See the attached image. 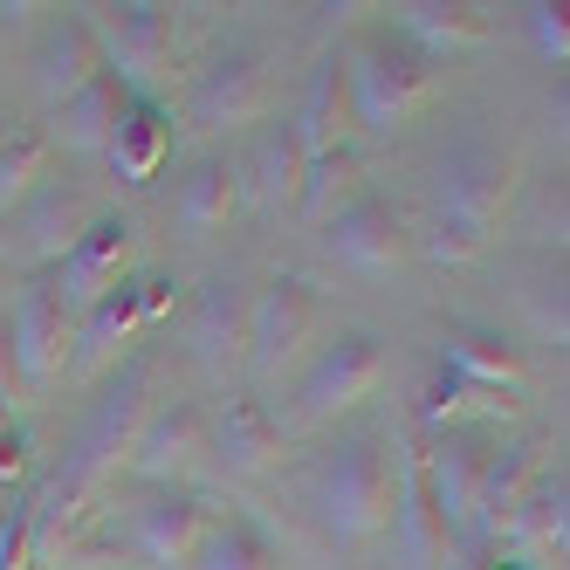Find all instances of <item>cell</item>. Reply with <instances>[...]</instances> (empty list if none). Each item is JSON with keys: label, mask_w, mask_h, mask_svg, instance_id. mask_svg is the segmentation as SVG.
<instances>
[{"label": "cell", "mask_w": 570, "mask_h": 570, "mask_svg": "<svg viewBox=\"0 0 570 570\" xmlns=\"http://www.w3.org/2000/svg\"><path fill=\"white\" fill-rule=\"evenodd\" d=\"M509 199H515V158L502 145H488V138L446 145L440 166H433V234H426V255L446 262V268L474 262L488 240H495Z\"/></svg>", "instance_id": "1"}, {"label": "cell", "mask_w": 570, "mask_h": 570, "mask_svg": "<svg viewBox=\"0 0 570 570\" xmlns=\"http://www.w3.org/2000/svg\"><path fill=\"white\" fill-rule=\"evenodd\" d=\"M316 515L337 543H364L392 529V495H399V446L392 433H344L316 468Z\"/></svg>", "instance_id": "2"}, {"label": "cell", "mask_w": 570, "mask_h": 570, "mask_svg": "<svg viewBox=\"0 0 570 570\" xmlns=\"http://www.w3.org/2000/svg\"><path fill=\"white\" fill-rule=\"evenodd\" d=\"M145 413H151V357H125V372L97 392L83 426L69 433V454H62L56 481H69V488H83L90 502H104V488L117 481V468L131 461V440H138Z\"/></svg>", "instance_id": "3"}, {"label": "cell", "mask_w": 570, "mask_h": 570, "mask_svg": "<svg viewBox=\"0 0 570 570\" xmlns=\"http://www.w3.org/2000/svg\"><path fill=\"white\" fill-rule=\"evenodd\" d=\"M344 97H351V117L372 138L399 131L405 117H413L426 97H433V62L405 42L399 28H379V35H364V42L351 49L344 62Z\"/></svg>", "instance_id": "4"}, {"label": "cell", "mask_w": 570, "mask_h": 570, "mask_svg": "<svg viewBox=\"0 0 570 570\" xmlns=\"http://www.w3.org/2000/svg\"><path fill=\"white\" fill-rule=\"evenodd\" d=\"M385 385V344L372 337V331H337L331 344H323L316 357H309V372H303V385H296V413L303 420H344V413H357L364 399H372Z\"/></svg>", "instance_id": "5"}, {"label": "cell", "mask_w": 570, "mask_h": 570, "mask_svg": "<svg viewBox=\"0 0 570 570\" xmlns=\"http://www.w3.org/2000/svg\"><path fill=\"white\" fill-rule=\"evenodd\" d=\"M316 323H323V296L309 289L303 275H275L268 289H255V316H248V372L268 385L282 379L289 364L303 357V344L316 337Z\"/></svg>", "instance_id": "6"}, {"label": "cell", "mask_w": 570, "mask_h": 570, "mask_svg": "<svg viewBox=\"0 0 570 570\" xmlns=\"http://www.w3.org/2000/svg\"><path fill=\"white\" fill-rule=\"evenodd\" d=\"M83 21H90L97 49H104V69H110V76H125L131 90H138V83H151V76L173 62L179 28H173V8H158V0H125V8H90Z\"/></svg>", "instance_id": "7"}, {"label": "cell", "mask_w": 570, "mask_h": 570, "mask_svg": "<svg viewBox=\"0 0 570 570\" xmlns=\"http://www.w3.org/2000/svg\"><path fill=\"white\" fill-rule=\"evenodd\" d=\"M268 97H275V83H268L262 49H220L193 76L186 110H193L199 131H240V125H255V117H268Z\"/></svg>", "instance_id": "8"}, {"label": "cell", "mask_w": 570, "mask_h": 570, "mask_svg": "<svg viewBox=\"0 0 570 570\" xmlns=\"http://www.w3.org/2000/svg\"><path fill=\"white\" fill-rule=\"evenodd\" d=\"M131 262H138V227L125 214H97L83 227V240L56 262V296L69 316H83L97 296H110L117 282H131Z\"/></svg>", "instance_id": "9"}, {"label": "cell", "mask_w": 570, "mask_h": 570, "mask_svg": "<svg viewBox=\"0 0 570 570\" xmlns=\"http://www.w3.org/2000/svg\"><path fill=\"white\" fill-rule=\"evenodd\" d=\"M69 331H76V316L56 296V275H35L14 303V316H8V351H14V372L28 392L56 385L62 357H69Z\"/></svg>", "instance_id": "10"}, {"label": "cell", "mask_w": 570, "mask_h": 570, "mask_svg": "<svg viewBox=\"0 0 570 570\" xmlns=\"http://www.w3.org/2000/svg\"><path fill=\"white\" fill-rule=\"evenodd\" d=\"M207 461V413H199L193 399H151V413L131 440V474L145 488H173L179 474H193Z\"/></svg>", "instance_id": "11"}, {"label": "cell", "mask_w": 570, "mask_h": 570, "mask_svg": "<svg viewBox=\"0 0 570 570\" xmlns=\"http://www.w3.org/2000/svg\"><path fill=\"white\" fill-rule=\"evenodd\" d=\"M207 529H214V515L199 509V495H186V488H151V495L131 509V522H125V543L151 570H193Z\"/></svg>", "instance_id": "12"}, {"label": "cell", "mask_w": 570, "mask_h": 570, "mask_svg": "<svg viewBox=\"0 0 570 570\" xmlns=\"http://www.w3.org/2000/svg\"><path fill=\"white\" fill-rule=\"evenodd\" d=\"M323 227H331V255L344 268H357V275H385V268L405 262V248H413L405 214L392 207V199H379V193H357L351 207H337Z\"/></svg>", "instance_id": "13"}, {"label": "cell", "mask_w": 570, "mask_h": 570, "mask_svg": "<svg viewBox=\"0 0 570 570\" xmlns=\"http://www.w3.org/2000/svg\"><path fill=\"white\" fill-rule=\"evenodd\" d=\"M248 316H255V289L240 275H214L193 303V351L214 379H227L248 357Z\"/></svg>", "instance_id": "14"}, {"label": "cell", "mask_w": 570, "mask_h": 570, "mask_svg": "<svg viewBox=\"0 0 570 570\" xmlns=\"http://www.w3.org/2000/svg\"><path fill=\"white\" fill-rule=\"evenodd\" d=\"M104 158H110V173L125 186H151L158 166L173 158V110L158 97H145V90H131L125 110H117V125H110V138H104Z\"/></svg>", "instance_id": "15"}, {"label": "cell", "mask_w": 570, "mask_h": 570, "mask_svg": "<svg viewBox=\"0 0 570 570\" xmlns=\"http://www.w3.org/2000/svg\"><path fill=\"white\" fill-rule=\"evenodd\" d=\"M543 454H550V440H502V446H488L481 468H474V537H495V529L515 515V502L529 495V481L543 474Z\"/></svg>", "instance_id": "16"}, {"label": "cell", "mask_w": 570, "mask_h": 570, "mask_svg": "<svg viewBox=\"0 0 570 570\" xmlns=\"http://www.w3.org/2000/svg\"><path fill=\"white\" fill-rule=\"evenodd\" d=\"M207 454H214L227 474H240V481H248V474H268L275 454H282V426H275V413H268L262 399L240 392V399H227L220 413L207 420Z\"/></svg>", "instance_id": "17"}, {"label": "cell", "mask_w": 570, "mask_h": 570, "mask_svg": "<svg viewBox=\"0 0 570 570\" xmlns=\"http://www.w3.org/2000/svg\"><path fill=\"white\" fill-rule=\"evenodd\" d=\"M90 76H104V49L83 14H62L42 28V42H35V90H42L49 110H62L76 90L90 83Z\"/></svg>", "instance_id": "18"}, {"label": "cell", "mask_w": 570, "mask_h": 570, "mask_svg": "<svg viewBox=\"0 0 570 570\" xmlns=\"http://www.w3.org/2000/svg\"><path fill=\"white\" fill-rule=\"evenodd\" d=\"M440 364L454 379H468V385H481V392H495V399H509V392H522V351L502 337V331H474V323H454V331L440 337Z\"/></svg>", "instance_id": "19"}, {"label": "cell", "mask_w": 570, "mask_h": 570, "mask_svg": "<svg viewBox=\"0 0 570 570\" xmlns=\"http://www.w3.org/2000/svg\"><path fill=\"white\" fill-rule=\"evenodd\" d=\"M426 468V495L446 537H474V468H481V446H468L461 433H440L433 454H420Z\"/></svg>", "instance_id": "20"}, {"label": "cell", "mask_w": 570, "mask_h": 570, "mask_svg": "<svg viewBox=\"0 0 570 570\" xmlns=\"http://www.w3.org/2000/svg\"><path fill=\"white\" fill-rule=\"evenodd\" d=\"M509 537L522 550H537L543 563H563V550H570V474H563V461L529 481V495L509 515Z\"/></svg>", "instance_id": "21"}, {"label": "cell", "mask_w": 570, "mask_h": 570, "mask_svg": "<svg viewBox=\"0 0 570 570\" xmlns=\"http://www.w3.org/2000/svg\"><path fill=\"white\" fill-rule=\"evenodd\" d=\"M399 35L433 62L440 49L446 56L481 49L488 35H495V21H488V8H474V0H413V8H399Z\"/></svg>", "instance_id": "22"}, {"label": "cell", "mask_w": 570, "mask_h": 570, "mask_svg": "<svg viewBox=\"0 0 570 570\" xmlns=\"http://www.w3.org/2000/svg\"><path fill=\"white\" fill-rule=\"evenodd\" d=\"M90 227V207L76 186H35L21 199V255L28 262H62Z\"/></svg>", "instance_id": "23"}, {"label": "cell", "mask_w": 570, "mask_h": 570, "mask_svg": "<svg viewBox=\"0 0 570 570\" xmlns=\"http://www.w3.org/2000/svg\"><path fill=\"white\" fill-rule=\"evenodd\" d=\"M145 331V309H138V282H117L110 296H97L83 316H76V331H69V344H76V364L83 372H97V364H110L117 351H125L131 337Z\"/></svg>", "instance_id": "24"}, {"label": "cell", "mask_w": 570, "mask_h": 570, "mask_svg": "<svg viewBox=\"0 0 570 570\" xmlns=\"http://www.w3.org/2000/svg\"><path fill=\"white\" fill-rule=\"evenodd\" d=\"M303 166H309V151H303L296 125H289V117H268V131L255 145V166H248L240 186H255L262 207L282 214V207H296V199H303Z\"/></svg>", "instance_id": "25"}, {"label": "cell", "mask_w": 570, "mask_h": 570, "mask_svg": "<svg viewBox=\"0 0 570 570\" xmlns=\"http://www.w3.org/2000/svg\"><path fill=\"white\" fill-rule=\"evenodd\" d=\"M125 97H131L125 76H110V69L90 76V83L56 110V138H62L69 151H104V138H110V125H117V110H125ZM56 138H49V145H56Z\"/></svg>", "instance_id": "26"}, {"label": "cell", "mask_w": 570, "mask_h": 570, "mask_svg": "<svg viewBox=\"0 0 570 570\" xmlns=\"http://www.w3.org/2000/svg\"><path fill=\"white\" fill-rule=\"evenodd\" d=\"M234 207H240V166H234V158H220V151H207L193 166L186 193H179V227L186 234H220L234 220Z\"/></svg>", "instance_id": "27"}, {"label": "cell", "mask_w": 570, "mask_h": 570, "mask_svg": "<svg viewBox=\"0 0 570 570\" xmlns=\"http://www.w3.org/2000/svg\"><path fill=\"white\" fill-rule=\"evenodd\" d=\"M344 117H351V97H344V62L331 56V62H316L309 90H303V110L289 117V125H296L303 151H331V145H337V131H344Z\"/></svg>", "instance_id": "28"}, {"label": "cell", "mask_w": 570, "mask_h": 570, "mask_svg": "<svg viewBox=\"0 0 570 570\" xmlns=\"http://www.w3.org/2000/svg\"><path fill=\"white\" fill-rule=\"evenodd\" d=\"M357 186H364V166H357V151L337 138L331 151H309V166H303V199H296V207H303L309 220H331L337 199H344V207L357 199Z\"/></svg>", "instance_id": "29"}, {"label": "cell", "mask_w": 570, "mask_h": 570, "mask_svg": "<svg viewBox=\"0 0 570 570\" xmlns=\"http://www.w3.org/2000/svg\"><path fill=\"white\" fill-rule=\"evenodd\" d=\"M495 413H509V399H495V392L454 379L446 364L433 372V385H426V399H420V426H426V433H454L461 420H495Z\"/></svg>", "instance_id": "30"}, {"label": "cell", "mask_w": 570, "mask_h": 570, "mask_svg": "<svg viewBox=\"0 0 570 570\" xmlns=\"http://www.w3.org/2000/svg\"><path fill=\"white\" fill-rule=\"evenodd\" d=\"M49 131H8V145H0V214L21 207V199L35 186H49Z\"/></svg>", "instance_id": "31"}, {"label": "cell", "mask_w": 570, "mask_h": 570, "mask_svg": "<svg viewBox=\"0 0 570 570\" xmlns=\"http://www.w3.org/2000/svg\"><path fill=\"white\" fill-rule=\"evenodd\" d=\"M193 570H275V550L255 522H214L207 543H199Z\"/></svg>", "instance_id": "32"}, {"label": "cell", "mask_w": 570, "mask_h": 570, "mask_svg": "<svg viewBox=\"0 0 570 570\" xmlns=\"http://www.w3.org/2000/svg\"><path fill=\"white\" fill-rule=\"evenodd\" d=\"M117 563H125V543H117L110 529L97 522V529H83V537H76L49 570H117Z\"/></svg>", "instance_id": "33"}, {"label": "cell", "mask_w": 570, "mask_h": 570, "mask_svg": "<svg viewBox=\"0 0 570 570\" xmlns=\"http://www.w3.org/2000/svg\"><path fill=\"white\" fill-rule=\"evenodd\" d=\"M28 454H35V446H28L21 420H0V488H8V481H21V474H28Z\"/></svg>", "instance_id": "34"}, {"label": "cell", "mask_w": 570, "mask_h": 570, "mask_svg": "<svg viewBox=\"0 0 570 570\" xmlns=\"http://www.w3.org/2000/svg\"><path fill=\"white\" fill-rule=\"evenodd\" d=\"M529 28H537V49H543L550 62H563V56H570V28H563V8H529Z\"/></svg>", "instance_id": "35"}, {"label": "cell", "mask_w": 570, "mask_h": 570, "mask_svg": "<svg viewBox=\"0 0 570 570\" xmlns=\"http://www.w3.org/2000/svg\"><path fill=\"white\" fill-rule=\"evenodd\" d=\"M28 405V385H21V372H14V351H8V323H0V420H14Z\"/></svg>", "instance_id": "36"}, {"label": "cell", "mask_w": 570, "mask_h": 570, "mask_svg": "<svg viewBox=\"0 0 570 570\" xmlns=\"http://www.w3.org/2000/svg\"><path fill=\"white\" fill-rule=\"evenodd\" d=\"M173 303H179V282H173V275H145V282H138V309H145V323H158Z\"/></svg>", "instance_id": "37"}, {"label": "cell", "mask_w": 570, "mask_h": 570, "mask_svg": "<svg viewBox=\"0 0 570 570\" xmlns=\"http://www.w3.org/2000/svg\"><path fill=\"white\" fill-rule=\"evenodd\" d=\"M488 570H522V563H488Z\"/></svg>", "instance_id": "38"}, {"label": "cell", "mask_w": 570, "mask_h": 570, "mask_svg": "<svg viewBox=\"0 0 570 570\" xmlns=\"http://www.w3.org/2000/svg\"><path fill=\"white\" fill-rule=\"evenodd\" d=\"M0 145H8V125H0Z\"/></svg>", "instance_id": "39"}]
</instances>
